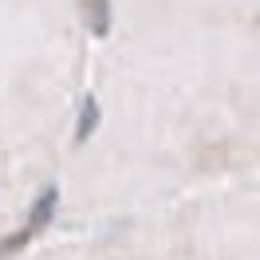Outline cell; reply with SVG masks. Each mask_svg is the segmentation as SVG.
Instances as JSON below:
<instances>
[{"mask_svg": "<svg viewBox=\"0 0 260 260\" xmlns=\"http://www.w3.org/2000/svg\"><path fill=\"white\" fill-rule=\"evenodd\" d=\"M20 260H260V181L71 217Z\"/></svg>", "mask_w": 260, "mask_h": 260, "instance_id": "6da1fadb", "label": "cell"}]
</instances>
